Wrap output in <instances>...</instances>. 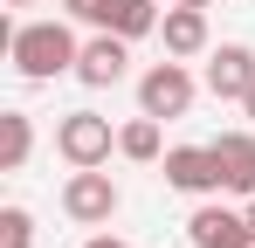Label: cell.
<instances>
[{
    "label": "cell",
    "mask_w": 255,
    "mask_h": 248,
    "mask_svg": "<svg viewBox=\"0 0 255 248\" xmlns=\"http://www.w3.org/2000/svg\"><path fill=\"white\" fill-rule=\"evenodd\" d=\"M76 55H83V41L69 35V21H14L7 28V62L21 83L76 76Z\"/></svg>",
    "instance_id": "obj_1"
},
{
    "label": "cell",
    "mask_w": 255,
    "mask_h": 248,
    "mask_svg": "<svg viewBox=\"0 0 255 248\" xmlns=\"http://www.w3.org/2000/svg\"><path fill=\"white\" fill-rule=\"evenodd\" d=\"M118 207H125V193H118V179H111L104 165H69V179H62V214H69L76 228H104Z\"/></svg>",
    "instance_id": "obj_2"
},
{
    "label": "cell",
    "mask_w": 255,
    "mask_h": 248,
    "mask_svg": "<svg viewBox=\"0 0 255 248\" xmlns=\"http://www.w3.org/2000/svg\"><path fill=\"white\" fill-rule=\"evenodd\" d=\"M193 97H200V83H193V69H186L179 55H172V62H152V69L138 76V111L159 118V124H166V118H186Z\"/></svg>",
    "instance_id": "obj_3"
},
{
    "label": "cell",
    "mask_w": 255,
    "mask_h": 248,
    "mask_svg": "<svg viewBox=\"0 0 255 248\" xmlns=\"http://www.w3.org/2000/svg\"><path fill=\"white\" fill-rule=\"evenodd\" d=\"M55 152L69 165H111L118 131H111V118H97V111H69V118L55 124Z\"/></svg>",
    "instance_id": "obj_4"
},
{
    "label": "cell",
    "mask_w": 255,
    "mask_h": 248,
    "mask_svg": "<svg viewBox=\"0 0 255 248\" xmlns=\"http://www.w3.org/2000/svg\"><path fill=\"white\" fill-rule=\"evenodd\" d=\"M166 186L172 193H193V200L221 193V152L214 145H172L166 152Z\"/></svg>",
    "instance_id": "obj_5"
},
{
    "label": "cell",
    "mask_w": 255,
    "mask_h": 248,
    "mask_svg": "<svg viewBox=\"0 0 255 248\" xmlns=\"http://www.w3.org/2000/svg\"><path fill=\"white\" fill-rule=\"evenodd\" d=\"M131 76V41L111 35V28H97V35L83 41V55H76V83H90V90H111V83Z\"/></svg>",
    "instance_id": "obj_6"
},
{
    "label": "cell",
    "mask_w": 255,
    "mask_h": 248,
    "mask_svg": "<svg viewBox=\"0 0 255 248\" xmlns=\"http://www.w3.org/2000/svg\"><path fill=\"white\" fill-rule=\"evenodd\" d=\"M186 242L193 248H255V228L242 207H193V221H186Z\"/></svg>",
    "instance_id": "obj_7"
},
{
    "label": "cell",
    "mask_w": 255,
    "mask_h": 248,
    "mask_svg": "<svg viewBox=\"0 0 255 248\" xmlns=\"http://www.w3.org/2000/svg\"><path fill=\"white\" fill-rule=\"evenodd\" d=\"M207 90L221 97V104H242V97L255 90V48L249 41H221V48L207 55Z\"/></svg>",
    "instance_id": "obj_8"
},
{
    "label": "cell",
    "mask_w": 255,
    "mask_h": 248,
    "mask_svg": "<svg viewBox=\"0 0 255 248\" xmlns=\"http://www.w3.org/2000/svg\"><path fill=\"white\" fill-rule=\"evenodd\" d=\"M159 41L166 55H207V7H186V0H166V21H159Z\"/></svg>",
    "instance_id": "obj_9"
},
{
    "label": "cell",
    "mask_w": 255,
    "mask_h": 248,
    "mask_svg": "<svg viewBox=\"0 0 255 248\" xmlns=\"http://www.w3.org/2000/svg\"><path fill=\"white\" fill-rule=\"evenodd\" d=\"M214 152H221V186L249 200L255 193V131H221Z\"/></svg>",
    "instance_id": "obj_10"
},
{
    "label": "cell",
    "mask_w": 255,
    "mask_h": 248,
    "mask_svg": "<svg viewBox=\"0 0 255 248\" xmlns=\"http://www.w3.org/2000/svg\"><path fill=\"white\" fill-rule=\"evenodd\" d=\"M35 152V118L28 111H0V172H21Z\"/></svg>",
    "instance_id": "obj_11"
},
{
    "label": "cell",
    "mask_w": 255,
    "mask_h": 248,
    "mask_svg": "<svg viewBox=\"0 0 255 248\" xmlns=\"http://www.w3.org/2000/svg\"><path fill=\"white\" fill-rule=\"evenodd\" d=\"M118 152H125L131 165H159V159H166V138H159V118H145V111H138V118H131L125 131H118Z\"/></svg>",
    "instance_id": "obj_12"
},
{
    "label": "cell",
    "mask_w": 255,
    "mask_h": 248,
    "mask_svg": "<svg viewBox=\"0 0 255 248\" xmlns=\"http://www.w3.org/2000/svg\"><path fill=\"white\" fill-rule=\"evenodd\" d=\"M0 248H35V214L28 207H0Z\"/></svg>",
    "instance_id": "obj_13"
},
{
    "label": "cell",
    "mask_w": 255,
    "mask_h": 248,
    "mask_svg": "<svg viewBox=\"0 0 255 248\" xmlns=\"http://www.w3.org/2000/svg\"><path fill=\"white\" fill-rule=\"evenodd\" d=\"M62 7H69L83 28H111V7H118V0H62Z\"/></svg>",
    "instance_id": "obj_14"
},
{
    "label": "cell",
    "mask_w": 255,
    "mask_h": 248,
    "mask_svg": "<svg viewBox=\"0 0 255 248\" xmlns=\"http://www.w3.org/2000/svg\"><path fill=\"white\" fill-rule=\"evenodd\" d=\"M83 248H131V242H118V235H90Z\"/></svg>",
    "instance_id": "obj_15"
},
{
    "label": "cell",
    "mask_w": 255,
    "mask_h": 248,
    "mask_svg": "<svg viewBox=\"0 0 255 248\" xmlns=\"http://www.w3.org/2000/svg\"><path fill=\"white\" fill-rule=\"evenodd\" d=\"M242 214H249V228H255V193H249V200H242Z\"/></svg>",
    "instance_id": "obj_16"
},
{
    "label": "cell",
    "mask_w": 255,
    "mask_h": 248,
    "mask_svg": "<svg viewBox=\"0 0 255 248\" xmlns=\"http://www.w3.org/2000/svg\"><path fill=\"white\" fill-rule=\"evenodd\" d=\"M242 111H249V118H255V90H249V97H242Z\"/></svg>",
    "instance_id": "obj_17"
},
{
    "label": "cell",
    "mask_w": 255,
    "mask_h": 248,
    "mask_svg": "<svg viewBox=\"0 0 255 248\" xmlns=\"http://www.w3.org/2000/svg\"><path fill=\"white\" fill-rule=\"evenodd\" d=\"M7 7H35V0H7Z\"/></svg>",
    "instance_id": "obj_18"
},
{
    "label": "cell",
    "mask_w": 255,
    "mask_h": 248,
    "mask_svg": "<svg viewBox=\"0 0 255 248\" xmlns=\"http://www.w3.org/2000/svg\"><path fill=\"white\" fill-rule=\"evenodd\" d=\"M186 7H214V0H186Z\"/></svg>",
    "instance_id": "obj_19"
}]
</instances>
